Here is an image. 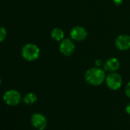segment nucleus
<instances>
[{
  "instance_id": "f257e3e1",
  "label": "nucleus",
  "mask_w": 130,
  "mask_h": 130,
  "mask_svg": "<svg viewBox=\"0 0 130 130\" xmlns=\"http://www.w3.org/2000/svg\"><path fill=\"white\" fill-rule=\"evenodd\" d=\"M106 74L103 68H90L84 74V79L87 84L91 86L97 87L105 82Z\"/></svg>"
},
{
  "instance_id": "f03ea898",
  "label": "nucleus",
  "mask_w": 130,
  "mask_h": 130,
  "mask_svg": "<svg viewBox=\"0 0 130 130\" xmlns=\"http://www.w3.org/2000/svg\"><path fill=\"white\" fill-rule=\"evenodd\" d=\"M21 54L25 60L28 62H32L39 58L41 50L35 44L28 43L22 47Z\"/></svg>"
},
{
  "instance_id": "7ed1b4c3",
  "label": "nucleus",
  "mask_w": 130,
  "mask_h": 130,
  "mask_svg": "<svg viewBox=\"0 0 130 130\" xmlns=\"http://www.w3.org/2000/svg\"><path fill=\"white\" fill-rule=\"evenodd\" d=\"M105 83L106 87L111 90H117L122 87V78L121 75L116 72H112L106 74Z\"/></svg>"
},
{
  "instance_id": "20e7f679",
  "label": "nucleus",
  "mask_w": 130,
  "mask_h": 130,
  "mask_svg": "<svg viewBox=\"0 0 130 130\" xmlns=\"http://www.w3.org/2000/svg\"><path fill=\"white\" fill-rule=\"evenodd\" d=\"M74 41V40L68 38H64L61 41H60L59 51L63 56L70 57L74 53L76 46Z\"/></svg>"
},
{
  "instance_id": "39448f33",
  "label": "nucleus",
  "mask_w": 130,
  "mask_h": 130,
  "mask_svg": "<svg viewBox=\"0 0 130 130\" xmlns=\"http://www.w3.org/2000/svg\"><path fill=\"white\" fill-rule=\"evenodd\" d=\"M3 100L4 102L11 106H15L19 105L22 101V95L21 93L14 89L9 90L6 91L3 95Z\"/></svg>"
},
{
  "instance_id": "423d86ee",
  "label": "nucleus",
  "mask_w": 130,
  "mask_h": 130,
  "mask_svg": "<svg viewBox=\"0 0 130 130\" xmlns=\"http://www.w3.org/2000/svg\"><path fill=\"white\" fill-rule=\"evenodd\" d=\"M31 123L38 130H44L47 125L46 116L40 112H35L31 116Z\"/></svg>"
},
{
  "instance_id": "0eeeda50",
  "label": "nucleus",
  "mask_w": 130,
  "mask_h": 130,
  "mask_svg": "<svg viewBox=\"0 0 130 130\" xmlns=\"http://www.w3.org/2000/svg\"><path fill=\"white\" fill-rule=\"evenodd\" d=\"M87 29L80 25L74 26L70 31V37L72 40L75 41H84L87 37Z\"/></svg>"
},
{
  "instance_id": "6e6552de",
  "label": "nucleus",
  "mask_w": 130,
  "mask_h": 130,
  "mask_svg": "<svg viewBox=\"0 0 130 130\" xmlns=\"http://www.w3.org/2000/svg\"><path fill=\"white\" fill-rule=\"evenodd\" d=\"M115 45L119 51H127L130 49V35L122 34L119 35L115 41Z\"/></svg>"
},
{
  "instance_id": "1a4fd4ad",
  "label": "nucleus",
  "mask_w": 130,
  "mask_h": 130,
  "mask_svg": "<svg viewBox=\"0 0 130 130\" xmlns=\"http://www.w3.org/2000/svg\"><path fill=\"white\" fill-rule=\"evenodd\" d=\"M120 67V62L119 59L116 57H110L108 58L103 63V70L106 72L112 73V72H116Z\"/></svg>"
},
{
  "instance_id": "9d476101",
  "label": "nucleus",
  "mask_w": 130,
  "mask_h": 130,
  "mask_svg": "<svg viewBox=\"0 0 130 130\" xmlns=\"http://www.w3.org/2000/svg\"><path fill=\"white\" fill-rule=\"evenodd\" d=\"M64 36V31L60 28H54L51 31V38L55 41H61Z\"/></svg>"
},
{
  "instance_id": "9b49d317",
  "label": "nucleus",
  "mask_w": 130,
  "mask_h": 130,
  "mask_svg": "<svg viewBox=\"0 0 130 130\" xmlns=\"http://www.w3.org/2000/svg\"><path fill=\"white\" fill-rule=\"evenodd\" d=\"M37 95L34 93H28L23 97V102L26 105H33L37 102Z\"/></svg>"
},
{
  "instance_id": "f8f14e48",
  "label": "nucleus",
  "mask_w": 130,
  "mask_h": 130,
  "mask_svg": "<svg viewBox=\"0 0 130 130\" xmlns=\"http://www.w3.org/2000/svg\"><path fill=\"white\" fill-rule=\"evenodd\" d=\"M7 36V30L5 27L0 26V42H3Z\"/></svg>"
},
{
  "instance_id": "ddd939ff",
  "label": "nucleus",
  "mask_w": 130,
  "mask_h": 130,
  "mask_svg": "<svg viewBox=\"0 0 130 130\" xmlns=\"http://www.w3.org/2000/svg\"><path fill=\"white\" fill-rule=\"evenodd\" d=\"M125 93L126 96L130 99V81L128 82V84H126V86L125 87Z\"/></svg>"
},
{
  "instance_id": "4468645a",
  "label": "nucleus",
  "mask_w": 130,
  "mask_h": 130,
  "mask_svg": "<svg viewBox=\"0 0 130 130\" xmlns=\"http://www.w3.org/2000/svg\"><path fill=\"white\" fill-rule=\"evenodd\" d=\"M103 63H104V62L101 59H97L95 61V66L97 68H101L102 66H103Z\"/></svg>"
},
{
  "instance_id": "2eb2a0df",
  "label": "nucleus",
  "mask_w": 130,
  "mask_h": 130,
  "mask_svg": "<svg viewBox=\"0 0 130 130\" xmlns=\"http://www.w3.org/2000/svg\"><path fill=\"white\" fill-rule=\"evenodd\" d=\"M123 3V0H113V3L114 5L119 6H121Z\"/></svg>"
},
{
  "instance_id": "dca6fc26",
  "label": "nucleus",
  "mask_w": 130,
  "mask_h": 130,
  "mask_svg": "<svg viewBox=\"0 0 130 130\" xmlns=\"http://www.w3.org/2000/svg\"><path fill=\"white\" fill-rule=\"evenodd\" d=\"M125 112H126V113L128 115L130 116V103L126 105V106H125Z\"/></svg>"
},
{
  "instance_id": "f3484780",
  "label": "nucleus",
  "mask_w": 130,
  "mask_h": 130,
  "mask_svg": "<svg viewBox=\"0 0 130 130\" xmlns=\"http://www.w3.org/2000/svg\"><path fill=\"white\" fill-rule=\"evenodd\" d=\"M2 84V80H1V77H0V86Z\"/></svg>"
}]
</instances>
